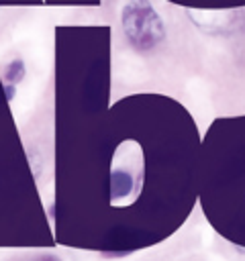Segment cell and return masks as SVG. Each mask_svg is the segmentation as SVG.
Listing matches in <instances>:
<instances>
[{
    "label": "cell",
    "mask_w": 245,
    "mask_h": 261,
    "mask_svg": "<svg viewBox=\"0 0 245 261\" xmlns=\"http://www.w3.org/2000/svg\"><path fill=\"white\" fill-rule=\"evenodd\" d=\"M27 153H29V161H31L33 173L39 175V173H41V157H39V153L35 151V155H33V149H27Z\"/></svg>",
    "instance_id": "cell-4"
},
{
    "label": "cell",
    "mask_w": 245,
    "mask_h": 261,
    "mask_svg": "<svg viewBox=\"0 0 245 261\" xmlns=\"http://www.w3.org/2000/svg\"><path fill=\"white\" fill-rule=\"evenodd\" d=\"M31 261H61V259H59V257H55V255H39V257L31 259Z\"/></svg>",
    "instance_id": "cell-6"
},
{
    "label": "cell",
    "mask_w": 245,
    "mask_h": 261,
    "mask_svg": "<svg viewBox=\"0 0 245 261\" xmlns=\"http://www.w3.org/2000/svg\"><path fill=\"white\" fill-rule=\"evenodd\" d=\"M4 94H6L8 100H12L14 94H16V86H14V84H4Z\"/></svg>",
    "instance_id": "cell-5"
},
{
    "label": "cell",
    "mask_w": 245,
    "mask_h": 261,
    "mask_svg": "<svg viewBox=\"0 0 245 261\" xmlns=\"http://www.w3.org/2000/svg\"><path fill=\"white\" fill-rule=\"evenodd\" d=\"M125 35L137 49H151L161 37L163 27L147 0H131L122 10Z\"/></svg>",
    "instance_id": "cell-1"
},
{
    "label": "cell",
    "mask_w": 245,
    "mask_h": 261,
    "mask_svg": "<svg viewBox=\"0 0 245 261\" xmlns=\"http://www.w3.org/2000/svg\"><path fill=\"white\" fill-rule=\"evenodd\" d=\"M112 198H125L133 192V175L127 169H114L110 175Z\"/></svg>",
    "instance_id": "cell-2"
},
{
    "label": "cell",
    "mask_w": 245,
    "mask_h": 261,
    "mask_svg": "<svg viewBox=\"0 0 245 261\" xmlns=\"http://www.w3.org/2000/svg\"><path fill=\"white\" fill-rule=\"evenodd\" d=\"M2 75H4V82H6V84H14V86H18V84L24 80V75H27V65H24V61H22L20 57L8 61L6 67H4V73H2Z\"/></svg>",
    "instance_id": "cell-3"
}]
</instances>
